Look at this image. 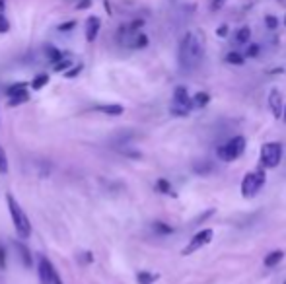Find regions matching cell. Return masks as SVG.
<instances>
[{
  "mask_svg": "<svg viewBox=\"0 0 286 284\" xmlns=\"http://www.w3.org/2000/svg\"><path fill=\"white\" fill-rule=\"evenodd\" d=\"M205 57V41L200 33H193L189 31L185 37L179 43V66L189 72L193 68H197Z\"/></svg>",
  "mask_w": 286,
  "mask_h": 284,
  "instance_id": "cell-1",
  "label": "cell"
},
{
  "mask_svg": "<svg viewBox=\"0 0 286 284\" xmlns=\"http://www.w3.org/2000/svg\"><path fill=\"white\" fill-rule=\"evenodd\" d=\"M6 202H8V210H10V216H12V224L16 228V234L20 237H29L31 235V224H29V218L24 212V209L20 207V202L8 193L6 195Z\"/></svg>",
  "mask_w": 286,
  "mask_h": 284,
  "instance_id": "cell-2",
  "label": "cell"
},
{
  "mask_svg": "<svg viewBox=\"0 0 286 284\" xmlns=\"http://www.w3.org/2000/svg\"><path fill=\"white\" fill-rule=\"evenodd\" d=\"M246 150V138L243 136H234L232 140H228L226 144H222L218 148V158L222 161H234L239 158Z\"/></svg>",
  "mask_w": 286,
  "mask_h": 284,
  "instance_id": "cell-3",
  "label": "cell"
},
{
  "mask_svg": "<svg viewBox=\"0 0 286 284\" xmlns=\"http://www.w3.org/2000/svg\"><path fill=\"white\" fill-rule=\"evenodd\" d=\"M265 185V172L263 170H255L249 172L243 181H241V195L246 198L255 197V193H259V189Z\"/></svg>",
  "mask_w": 286,
  "mask_h": 284,
  "instance_id": "cell-4",
  "label": "cell"
},
{
  "mask_svg": "<svg viewBox=\"0 0 286 284\" xmlns=\"http://www.w3.org/2000/svg\"><path fill=\"white\" fill-rule=\"evenodd\" d=\"M37 274L41 284H62L59 272L55 271V265L47 257H39L37 263Z\"/></svg>",
  "mask_w": 286,
  "mask_h": 284,
  "instance_id": "cell-5",
  "label": "cell"
},
{
  "mask_svg": "<svg viewBox=\"0 0 286 284\" xmlns=\"http://www.w3.org/2000/svg\"><path fill=\"white\" fill-rule=\"evenodd\" d=\"M282 158V146L278 142H267L261 148V164L263 168H276Z\"/></svg>",
  "mask_w": 286,
  "mask_h": 284,
  "instance_id": "cell-6",
  "label": "cell"
},
{
  "mask_svg": "<svg viewBox=\"0 0 286 284\" xmlns=\"http://www.w3.org/2000/svg\"><path fill=\"white\" fill-rule=\"evenodd\" d=\"M212 237H214V232H212L211 228H207V230H200L199 234H195L193 237H191L189 246L183 249V255H191V253L199 251L200 247L209 246V244L212 241Z\"/></svg>",
  "mask_w": 286,
  "mask_h": 284,
  "instance_id": "cell-7",
  "label": "cell"
},
{
  "mask_svg": "<svg viewBox=\"0 0 286 284\" xmlns=\"http://www.w3.org/2000/svg\"><path fill=\"white\" fill-rule=\"evenodd\" d=\"M6 96L10 98V105H20V103H25L29 99V92H27V86L24 82H18V84H12L6 90Z\"/></svg>",
  "mask_w": 286,
  "mask_h": 284,
  "instance_id": "cell-8",
  "label": "cell"
},
{
  "mask_svg": "<svg viewBox=\"0 0 286 284\" xmlns=\"http://www.w3.org/2000/svg\"><path fill=\"white\" fill-rule=\"evenodd\" d=\"M269 107H271V113H273L276 119H280L282 117V96H280V92L278 90H271V94H269Z\"/></svg>",
  "mask_w": 286,
  "mask_h": 284,
  "instance_id": "cell-9",
  "label": "cell"
},
{
  "mask_svg": "<svg viewBox=\"0 0 286 284\" xmlns=\"http://www.w3.org/2000/svg\"><path fill=\"white\" fill-rule=\"evenodd\" d=\"M100 18H96V16H90L86 20V39L90 43L96 41L98 33H100Z\"/></svg>",
  "mask_w": 286,
  "mask_h": 284,
  "instance_id": "cell-10",
  "label": "cell"
},
{
  "mask_svg": "<svg viewBox=\"0 0 286 284\" xmlns=\"http://www.w3.org/2000/svg\"><path fill=\"white\" fill-rule=\"evenodd\" d=\"M14 247L18 251V257L24 263V267H31L33 265V257H31V251L27 249V246H24L22 241H14Z\"/></svg>",
  "mask_w": 286,
  "mask_h": 284,
  "instance_id": "cell-11",
  "label": "cell"
},
{
  "mask_svg": "<svg viewBox=\"0 0 286 284\" xmlns=\"http://www.w3.org/2000/svg\"><path fill=\"white\" fill-rule=\"evenodd\" d=\"M209 101H211V96L207 94V92H199V94H195L193 98H191V107H205V105H209Z\"/></svg>",
  "mask_w": 286,
  "mask_h": 284,
  "instance_id": "cell-12",
  "label": "cell"
},
{
  "mask_svg": "<svg viewBox=\"0 0 286 284\" xmlns=\"http://www.w3.org/2000/svg\"><path fill=\"white\" fill-rule=\"evenodd\" d=\"M96 111L105 113V115H111V117H117V115H123V105H100L96 107Z\"/></svg>",
  "mask_w": 286,
  "mask_h": 284,
  "instance_id": "cell-13",
  "label": "cell"
},
{
  "mask_svg": "<svg viewBox=\"0 0 286 284\" xmlns=\"http://www.w3.org/2000/svg\"><path fill=\"white\" fill-rule=\"evenodd\" d=\"M282 257H284V253L282 251H273V253H269L267 257H265V267H274V265H278L280 261H282Z\"/></svg>",
  "mask_w": 286,
  "mask_h": 284,
  "instance_id": "cell-14",
  "label": "cell"
},
{
  "mask_svg": "<svg viewBox=\"0 0 286 284\" xmlns=\"http://www.w3.org/2000/svg\"><path fill=\"white\" fill-rule=\"evenodd\" d=\"M249 37H251V29H249L248 25H243V27L237 29V35H236L237 43H248Z\"/></svg>",
  "mask_w": 286,
  "mask_h": 284,
  "instance_id": "cell-15",
  "label": "cell"
},
{
  "mask_svg": "<svg viewBox=\"0 0 286 284\" xmlns=\"http://www.w3.org/2000/svg\"><path fill=\"white\" fill-rule=\"evenodd\" d=\"M156 278H158L156 274H152V272H146V271H142V272H138V274H137L138 284H152L154 280H156Z\"/></svg>",
  "mask_w": 286,
  "mask_h": 284,
  "instance_id": "cell-16",
  "label": "cell"
},
{
  "mask_svg": "<svg viewBox=\"0 0 286 284\" xmlns=\"http://www.w3.org/2000/svg\"><path fill=\"white\" fill-rule=\"evenodd\" d=\"M47 82H49V76H47V74H39V76H35V78H33L31 88H33V90H41V88L45 86Z\"/></svg>",
  "mask_w": 286,
  "mask_h": 284,
  "instance_id": "cell-17",
  "label": "cell"
},
{
  "mask_svg": "<svg viewBox=\"0 0 286 284\" xmlns=\"http://www.w3.org/2000/svg\"><path fill=\"white\" fill-rule=\"evenodd\" d=\"M243 55L241 53H236V51H232V53H228V57H226V61L230 62V64H243Z\"/></svg>",
  "mask_w": 286,
  "mask_h": 284,
  "instance_id": "cell-18",
  "label": "cell"
},
{
  "mask_svg": "<svg viewBox=\"0 0 286 284\" xmlns=\"http://www.w3.org/2000/svg\"><path fill=\"white\" fill-rule=\"evenodd\" d=\"M47 57H49V61L55 64V62H59L61 59H64V55H62L61 51H57L55 47H47Z\"/></svg>",
  "mask_w": 286,
  "mask_h": 284,
  "instance_id": "cell-19",
  "label": "cell"
},
{
  "mask_svg": "<svg viewBox=\"0 0 286 284\" xmlns=\"http://www.w3.org/2000/svg\"><path fill=\"white\" fill-rule=\"evenodd\" d=\"M0 173H8V156L2 146H0Z\"/></svg>",
  "mask_w": 286,
  "mask_h": 284,
  "instance_id": "cell-20",
  "label": "cell"
},
{
  "mask_svg": "<svg viewBox=\"0 0 286 284\" xmlns=\"http://www.w3.org/2000/svg\"><path fill=\"white\" fill-rule=\"evenodd\" d=\"M156 187H158V191H162V193H166V195H174V193H172V187H170V183H168L166 179H160Z\"/></svg>",
  "mask_w": 286,
  "mask_h": 284,
  "instance_id": "cell-21",
  "label": "cell"
},
{
  "mask_svg": "<svg viewBox=\"0 0 286 284\" xmlns=\"http://www.w3.org/2000/svg\"><path fill=\"white\" fill-rule=\"evenodd\" d=\"M154 230H156L158 234H172V228L166 226L164 222H154Z\"/></svg>",
  "mask_w": 286,
  "mask_h": 284,
  "instance_id": "cell-22",
  "label": "cell"
},
{
  "mask_svg": "<svg viewBox=\"0 0 286 284\" xmlns=\"http://www.w3.org/2000/svg\"><path fill=\"white\" fill-rule=\"evenodd\" d=\"M10 31V22L6 20L4 14H0V33H8Z\"/></svg>",
  "mask_w": 286,
  "mask_h": 284,
  "instance_id": "cell-23",
  "label": "cell"
},
{
  "mask_svg": "<svg viewBox=\"0 0 286 284\" xmlns=\"http://www.w3.org/2000/svg\"><path fill=\"white\" fill-rule=\"evenodd\" d=\"M68 66H70V61H68V59H61L59 62H55V70H57V72H62V70H66Z\"/></svg>",
  "mask_w": 286,
  "mask_h": 284,
  "instance_id": "cell-24",
  "label": "cell"
},
{
  "mask_svg": "<svg viewBox=\"0 0 286 284\" xmlns=\"http://www.w3.org/2000/svg\"><path fill=\"white\" fill-rule=\"evenodd\" d=\"M265 24H267V27H269V29H276L278 20H276L274 16H267V18H265Z\"/></svg>",
  "mask_w": 286,
  "mask_h": 284,
  "instance_id": "cell-25",
  "label": "cell"
},
{
  "mask_svg": "<svg viewBox=\"0 0 286 284\" xmlns=\"http://www.w3.org/2000/svg\"><path fill=\"white\" fill-rule=\"evenodd\" d=\"M226 4V0H211V10H220Z\"/></svg>",
  "mask_w": 286,
  "mask_h": 284,
  "instance_id": "cell-26",
  "label": "cell"
},
{
  "mask_svg": "<svg viewBox=\"0 0 286 284\" xmlns=\"http://www.w3.org/2000/svg\"><path fill=\"white\" fill-rule=\"evenodd\" d=\"M80 70H82V64H78V66H74V68H72V70H68V72H66V78H74L76 74H78V72H80Z\"/></svg>",
  "mask_w": 286,
  "mask_h": 284,
  "instance_id": "cell-27",
  "label": "cell"
},
{
  "mask_svg": "<svg viewBox=\"0 0 286 284\" xmlns=\"http://www.w3.org/2000/svg\"><path fill=\"white\" fill-rule=\"evenodd\" d=\"M259 55V45H251L248 49V57H257Z\"/></svg>",
  "mask_w": 286,
  "mask_h": 284,
  "instance_id": "cell-28",
  "label": "cell"
},
{
  "mask_svg": "<svg viewBox=\"0 0 286 284\" xmlns=\"http://www.w3.org/2000/svg\"><path fill=\"white\" fill-rule=\"evenodd\" d=\"M0 267L4 269L6 267V253H4V247L0 246Z\"/></svg>",
  "mask_w": 286,
  "mask_h": 284,
  "instance_id": "cell-29",
  "label": "cell"
},
{
  "mask_svg": "<svg viewBox=\"0 0 286 284\" xmlns=\"http://www.w3.org/2000/svg\"><path fill=\"white\" fill-rule=\"evenodd\" d=\"M226 33H228V25H220V27H218V35L224 37Z\"/></svg>",
  "mask_w": 286,
  "mask_h": 284,
  "instance_id": "cell-30",
  "label": "cell"
},
{
  "mask_svg": "<svg viewBox=\"0 0 286 284\" xmlns=\"http://www.w3.org/2000/svg\"><path fill=\"white\" fill-rule=\"evenodd\" d=\"M68 27H74V22H68V24H66V25L62 24L61 27H59V29H61V31H64V29H68Z\"/></svg>",
  "mask_w": 286,
  "mask_h": 284,
  "instance_id": "cell-31",
  "label": "cell"
},
{
  "mask_svg": "<svg viewBox=\"0 0 286 284\" xmlns=\"http://www.w3.org/2000/svg\"><path fill=\"white\" fill-rule=\"evenodd\" d=\"M282 119H284V121H286V107H284V109H282Z\"/></svg>",
  "mask_w": 286,
  "mask_h": 284,
  "instance_id": "cell-32",
  "label": "cell"
},
{
  "mask_svg": "<svg viewBox=\"0 0 286 284\" xmlns=\"http://www.w3.org/2000/svg\"><path fill=\"white\" fill-rule=\"evenodd\" d=\"M282 284H286V280H284V282H282Z\"/></svg>",
  "mask_w": 286,
  "mask_h": 284,
  "instance_id": "cell-33",
  "label": "cell"
},
{
  "mask_svg": "<svg viewBox=\"0 0 286 284\" xmlns=\"http://www.w3.org/2000/svg\"><path fill=\"white\" fill-rule=\"evenodd\" d=\"M284 24H286V20H284Z\"/></svg>",
  "mask_w": 286,
  "mask_h": 284,
  "instance_id": "cell-34",
  "label": "cell"
}]
</instances>
